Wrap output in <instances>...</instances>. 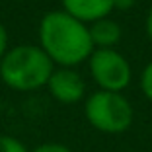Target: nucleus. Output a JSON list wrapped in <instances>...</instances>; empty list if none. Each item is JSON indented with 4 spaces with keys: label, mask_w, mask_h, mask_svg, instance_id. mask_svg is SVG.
<instances>
[{
    "label": "nucleus",
    "mask_w": 152,
    "mask_h": 152,
    "mask_svg": "<svg viewBox=\"0 0 152 152\" xmlns=\"http://www.w3.org/2000/svg\"><path fill=\"white\" fill-rule=\"evenodd\" d=\"M39 47L53 64H61V68L76 66L94 53L86 23L68 16L64 10H55L43 16L39 23Z\"/></svg>",
    "instance_id": "f257e3e1"
},
{
    "label": "nucleus",
    "mask_w": 152,
    "mask_h": 152,
    "mask_svg": "<svg viewBox=\"0 0 152 152\" xmlns=\"http://www.w3.org/2000/svg\"><path fill=\"white\" fill-rule=\"evenodd\" d=\"M53 70V61L37 45H18L0 58V78L18 92H33L47 86Z\"/></svg>",
    "instance_id": "f03ea898"
},
{
    "label": "nucleus",
    "mask_w": 152,
    "mask_h": 152,
    "mask_svg": "<svg viewBox=\"0 0 152 152\" xmlns=\"http://www.w3.org/2000/svg\"><path fill=\"white\" fill-rule=\"evenodd\" d=\"M84 115L99 133L119 134L125 133L133 123V105L119 92L98 90L86 99Z\"/></svg>",
    "instance_id": "7ed1b4c3"
},
{
    "label": "nucleus",
    "mask_w": 152,
    "mask_h": 152,
    "mask_svg": "<svg viewBox=\"0 0 152 152\" xmlns=\"http://www.w3.org/2000/svg\"><path fill=\"white\" fill-rule=\"evenodd\" d=\"M90 72L99 90L105 92H119L131 84L133 70L131 64L121 53L113 49H94L90 55Z\"/></svg>",
    "instance_id": "20e7f679"
},
{
    "label": "nucleus",
    "mask_w": 152,
    "mask_h": 152,
    "mask_svg": "<svg viewBox=\"0 0 152 152\" xmlns=\"http://www.w3.org/2000/svg\"><path fill=\"white\" fill-rule=\"evenodd\" d=\"M51 96L61 103H76L86 96V84L82 76L72 68H58L53 70L49 82H47Z\"/></svg>",
    "instance_id": "39448f33"
},
{
    "label": "nucleus",
    "mask_w": 152,
    "mask_h": 152,
    "mask_svg": "<svg viewBox=\"0 0 152 152\" xmlns=\"http://www.w3.org/2000/svg\"><path fill=\"white\" fill-rule=\"evenodd\" d=\"M64 12L82 23H94L113 12V0H63Z\"/></svg>",
    "instance_id": "423d86ee"
},
{
    "label": "nucleus",
    "mask_w": 152,
    "mask_h": 152,
    "mask_svg": "<svg viewBox=\"0 0 152 152\" xmlns=\"http://www.w3.org/2000/svg\"><path fill=\"white\" fill-rule=\"evenodd\" d=\"M88 29H90L92 43L98 49H113V45H117L121 39V26L109 18L94 22Z\"/></svg>",
    "instance_id": "0eeeda50"
},
{
    "label": "nucleus",
    "mask_w": 152,
    "mask_h": 152,
    "mask_svg": "<svg viewBox=\"0 0 152 152\" xmlns=\"http://www.w3.org/2000/svg\"><path fill=\"white\" fill-rule=\"evenodd\" d=\"M0 152H29L22 140L14 139L10 134H0Z\"/></svg>",
    "instance_id": "6e6552de"
},
{
    "label": "nucleus",
    "mask_w": 152,
    "mask_h": 152,
    "mask_svg": "<svg viewBox=\"0 0 152 152\" xmlns=\"http://www.w3.org/2000/svg\"><path fill=\"white\" fill-rule=\"evenodd\" d=\"M140 88H142V94L146 96V99L152 102V61L144 66L142 76H140Z\"/></svg>",
    "instance_id": "1a4fd4ad"
},
{
    "label": "nucleus",
    "mask_w": 152,
    "mask_h": 152,
    "mask_svg": "<svg viewBox=\"0 0 152 152\" xmlns=\"http://www.w3.org/2000/svg\"><path fill=\"white\" fill-rule=\"evenodd\" d=\"M31 152H72V150L61 142H45V144H39L37 148H33Z\"/></svg>",
    "instance_id": "9d476101"
},
{
    "label": "nucleus",
    "mask_w": 152,
    "mask_h": 152,
    "mask_svg": "<svg viewBox=\"0 0 152 152\" xmlns=\"http://www.w3.org/2000/svg\"><path fill=\"white\" fill-rule=\"evenodd\" d=\"M8 51V31H6V27L0 23V58L6 55Z\"/></svg>",
    "instance_id": "9b49d317"
},
{
    "label": "nucleus",
    "mask_w": 152,
    "mask_h": 152,
    "mask_svg": "<svg viewBox=\"0 0 152 152\" xmlns=\"http://www.w3.org/2000/svg\"><path fill=\"white\" fill-rule=\"evenodd\" d=\"M137 0H113V10H131Z\"/></svg>",
    "instance_id": "f8f14e48"
},
{
    "label": "nucleus",
    "mask_w": 152,
    "mask_h": 152,
    "mask_svg": "<svg viewBox=\"0 0 152 152\" xmlns=\"http://www.w3.org/2000/svg\"><path fill=\"white\" fill-rule=\"evenodd\" d=\"M146 35L152 41V8L148 10V16H146Z\"/></svg>",
    "instance_id": "ddd939ff"
}]
</instances>
